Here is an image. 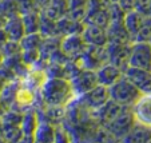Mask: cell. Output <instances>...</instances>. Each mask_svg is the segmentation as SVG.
I'll return each mask as SVG.
<instances>
[{
  "label": "cell",
  "instance_id": "cell-30",
  "mask_svg": "<svg viewBox=\"0 0 151 143\" xmlns=\"http://www.w3.org/2000/svg\"><path fill=\"white\" fill-rule=\"evenodd\" d=\"M42 42H43V36L40 32L26 34L23 37H22V40H20L22 51H23V50H39Z\"/></svg>",
  "mask_w": 151,
  "mask_h": 143
},
{
  "label": "cell",
  "instance_id": "cell-22",
  "mask_svg": "<svg viewBox=\"0 0 151 143\" xmlns=\"http://www.w3.org/2000/svg\"><path fill=\"white\" fill-rule=\"evenodd\" d=\"M84 29V22H76L70 16H63L58 20V31L60 36L70 34H82Z\"/></svg>",
  "mask_w": 151,
  "mask_h": 143
},
{
  "label": "cell",
  "instance_id": "cell-25",
  "mask_svg": "<svg viewBox=\"0 0 151 143\" xmlns=\"http://www.w3.org/2000/svg\"><path fill=\"white\" fill-rule=\"evenodd\" d=\"M68 7H67V0H51L44 8L42 9V12L46 16L51 17L54 20H59L60 17L66 16Z\"/></svg>",
  "mask_w": 151,
  "mask_h": 143
},
{
  "label": "cell",
  "instance_id": "cell-42",
  "mask_svg": "<svg viewBox=\"0 0 151 143\" xmlns=\"http://www.w3.org/2000/svg\"><path fill=\"white\" fill-rule=\"evenodd\" d=\"M6 112V109H4V106L1 104V102H0V118L3 116V114Z\"/></svg>",
  "mask_w": 151,
  "mask_h": 143
},
{
  "label": "cell",
  "instance_id": "cell-24",
  "mask_svg": "<svg viewBox=\"0 0 151 143\" xmlns=\"http://www.w3.org/2000/svg\"><path fill=\"white\" fill-rule=\"evenodd\" d=\"M67 16L76 22H84L88 11V0H67Z\"/></svg>",
  "mask_w": 151,
  "mask_h": 143
},
{
  "label": "cell",
  "instance_id": "cell-19",
  "mask_svg": "<svg viewBox=\"0 0 151 143\" xmlns=\"http://www.w3.org/2000/svg\"><path fill=\"white\" fill-rule=\"evenodd\" d=\"M126 143H148L151 142V126L135 122L132 129L122 139Z\"/></svg>",
  "mask_w": 151,
  "mask_h": 143
},
{
  "label": "cell",
  "instance_id": "cell-5",
  "mask_svg": "<svg viewBox=\"0 0 151 143\" xmlns=\"http://www.w3.org/2000/svg\"><path fill=\"white\" fill-rule=\"evenodd\" d=\"M128 66L151 71V43L132 42Z\"/></svg>",
  "mask_w": 151,
  "mask_h": 143
},
{
  "label": "cell",
  "instance_id": "cell-45",
  "mask_svg": "<svg viewBox=\"0 0 151 143\" xmlns=\"http://www.w3.org/2000/svg\"><path fill=\"white\" fill-rule=\"evenodd\" d=\"M3 59H4V57H3V55H1V52H0V64L3 63Z\"/></svg>",
  "mask_w": 151,
  "mask_h": 143
},
{
  "label": "cell",
  "instance_id": "cell-21",
  "mask_svg": "<svg viewBox=\"0 0 151 143\" xmlns=\"http://www.w3.org/2000/svg\"><path fill=\"white\" fill-rule=\"evenodd\" d=\"M20 84H22V80L20 79H14L7 82L3 86V88L0 90V102L4 106L6 110H9L15 103V96H16V92L19 90Z\"/></svg>",
  "mask_w": 151,
  "mask_h": 143
},
{
  "label": "cell",
  "instance_id": "cell-29",
  "mask_svg": "<svg viewBox=\"0 0 151 143\" xmlns=\"http://www.w3.org/2000/svg\"><path fill=\"white\" fill-rule=\"evenodd\" d=\"M1 135H3L4 142H22L23 140L22 127L15 126V124L1 123Z\"/></svg>",
  "mask_w": 151,
  "mask_h": 143
},
{
  "label": "cell",
  "instance_id": "cell-14",
  "mask_svg": "<svg viewBox=\"0 0 151 143\" xmlns=\"http://www.w3.org/2000/svg\"><path fill=\"white\" fill-rule=\"evenodd\" d=\"M36 91L26 87L24 84H20L19 90L16 92V96H15V103L9 110H16V111L24 112L27 110L32 109L35 104V100H36Z\"/></svg>",
  "mask_w": 151,
  "mask_h": 143
},
{
  "label": "cell",
  "instance_id": "cell-23",
  "mask_svg": "<svg viewBox=\"0 0 151 143\" xmlns=\"http://www.w3.org/2000/svg\"><path fill=\"white\" fill-rule=\"evenodd\" d=\"M146 17L147 16H143L140 12L135 11V9H132V11H130V12H126L123 22H124V26H126V28H127L128 34H130L131 42L134 40L135 35H137L138 31L140 29V27H142Z\"/></svg>",
  "mask_w": 151,
  "mask_h": 143
},
{
  "label": "cell",
  "instance_id": "cell-2",
  "mask_svg": "<svg viewBox=\"0 0 151 143\" xmlns=\"http://www.w3.org/2000/svg\"><path fill=\"white\" fill-rule=\"evenodd\" d=\"M109 92H110V99L124 107H132V104L143 94L124 75L119 80H116L112 86L109 87Z\"/></svg>",
  "mask_w": 151,
  "mask_h": 143
},
{
  "label": "cell",
  "instance_id": "cell-38",
  "mask_svg": "<svg viewBox=\"0 0 151 143\" xmlns=\"http://www.w3.org/2000/svg\"><path fill=\"white\" fill-rule=\"evenodd\" d=\"M116 3L124 12H130L135 8V0H118Z\"/></svg>",
  "mask_w": 151,
  "mask_h": 143
},
{
  "label": "cell",
  "instance_id": "cell-8",
  "mask_svg": "<svg viewBox=\"0 0 151 143\" xmlns=\"http://www.w3.org/2000/svg\"><path fill=\"white\" fill-rule=\"evenodd\" d=\"M71 86L74 88V92L76 96L87 92L98 84V78L96 72L94 70H87V68H80L74 76L70 79Z\"/></svg>",
  "mask_w": 151,
  "mask_h": 143
},
{
  "label": "cell",
  "instance_id": "cell-44",
  "mask_svg": "<svg viewBox=\"0 0 151 143\" xmlns=\"http://www.w3.org/2000/svg\"><path fill=\"white\" fill-rule=\"evenodd\" d=\"M6 83H7L6 80H3V79H1V78H0V90L3 88V86H4V84H6Z\"/></svg>",
  "mask_w": 151,
  "mask_h": 143
},
{
  "label": "cell",
  "instance_id": "cell-34",
  "mask_svg": "<svg viewBox=\"0 0 151 143\" xmlns=\"http://www.w3.org/2000/svg\"><path fill=\"white\" fill-rule=\"evenodd\" d=\"M22 59L29 67H35L40 59L39 50H23L22 51Z\"/></svg>",
  "mask_w": 151,
  "mask_h": 143
},
{
  "label": "cell",
  "instance_id": "cell-1",
  "mask_svg": "<svg viewBox=\"0 0 151 143\" xmlns=\"http://www.w3.org/2000/svg\"><path fill=\"white\" fill-rule=\"evenodd\" d=\"M39 94L44 103L50 106L67 107L76 98L71 82L67 78H48Z\"/></svg>",
  "mask_w": 151,
  "mask_h": 143
},
{
  "label": "cell",
  "instance_id": "cell-35",
  "mask_svg": "<svg viewBox=\"0 0 151 143\" xmlns=\"http://www.w3.org/2000/svg\"><path fill=\"white\" fill-rule=\"evenodd\" d=\"M17 4H19L20 15L27 14V12H32V11H42L35 0H17Z\"/></svg>",
  "mask_w": 151,
  "mask_h": 143
},
{
  "label": "cell",
  "instance_id": "cell-47",
  "mask_svg": "<svg viewBox=\"0 0 151 143\" xmlns=\"http://www.w3.org/2000/svg\"><path fill=\"white\" fill-rule=\"evenodd\" d=\"M150 16H151V14H150Z\"/></svg>",
  "mask_w": 151,
  "mask_h": 143
},
{
  "label": "cell",
  "instance_id": "cell-43",
  "mask_svg": "<svg viewBox=\"0 0 151 143\" xmlns=\"http://www.w3.org/2000/svg\"><path fill=\"white\" fill-rule=\"evenodd\" d=\"M0 142H4L3 135H1V119H0Z\"/></svg>",
  "mask_w": 151,
  "mask_h": 143
},
{
  "label": "cell",
  "instance_id": "cell-15",
  "mask_svg": "<svg viewBox=\"0 0 151 143\" xmlns=\"http://www.w3.org/2000/svg\"><path fill=\"white\" fill-rule=\"evenodd\" d=\"M95 72H96L98 83L103 84V86H106V87L112 86L116 80H119L120 78L123 76V70L114 66V64L110 63V62L102 64Z\"/></svg>",
  "mask_w": 151,
  "mask_h": 143
},
{
  "label": "cell",
  "instance_id": "cell-10",
  "mask_svg": "<svg viewBox=\"0 0 151 143\" xmlns=\"http://www.w3.org/2000/svg\"><path fill=\"white\" fill-rule=\"evenodd\" d=\"M123 75H124L138 90H140L143 94L151 92V71L128 66L127 68L124 70Z\"/></svg>",
  "mask_w": 151,
  "mask_h": 143
},
{
  "label": "cell",
  "instance_id": "cell-13",
  "mask_svg": "<svg viewBox=\"0 0 151 143\" xmlns=\"http://www.w3.org/2000/svg\"><path fill=\"white\" fill-rule=\"evenodd\" d=\"M106 34H107V43H131V37L123 19L110 20L109 26L106 28Z\"/></svg>",
  "mask_w": 151,
  "mask_h": 143
},
{
  "label": "cell",
  "instance_id": "cell-46",
  "mask_svg": "<svg viewBox=\"0 0 151 143\" xmlns=\"http://www.w3.org/2000/svg\"><path fill=\"white\" fill-rule=\"evenodd\" d=\"M111 1H118V0H111Z\"/></svg>",
  "mask_w": 151,
  "mask_h": 143
},
{
  "label": "cell",
  "instance_id": "cell-11",
  "mask_svg": "<svg viewBox=\"0 0 151 143\" xmlns=\"http://www.w3.org/2000/svg\"><path fill=\"white\" fill-rule=\"evenodd\" d=\"M131 110L137 122L151 126V92L142 94V96L132 104Z\"/></svg>",
  "mask_w": 151,
  "mask_h": 143
},
{
  "label": "cell",
  "instance_id": "cell-36",
  "mask_svg": "<svg viewBox=\"0 0 151 143\" xmlns=\"http://www.w3.org/2000/svg\"><path fill=\"white\" fill-rule=\"evenodd\" d=\"M55 142H72L68 130L62 123L55 126Z\"/></svg>",
  "mask_w": 151,
  "mask_h": 143
},
{
  "label": "cell",
  "instance_id": "cell-17",
  "mask_svg": "<svg viewBox=\"0 0 151 143\" xmlns=\"http://www.w3.org/2000/svg\"><path fill=\"white\" fill-rule=\"evenodd\" d=\"M82 36L86 43L91 44V46H106L107 44L106 28L96 26V24L84 23V29L82 32Z\"/></svg>",
  "mask_w": 151,
  "mask_h": 143
},
{
  "label": "cell",
  "instance_id": "cell-28",
  "mask_svg": "<svg viewBox=\"0 0 151 143\" xmlns=\"http://www.w3.org/2000/svg\"><path fill=\"white\" fill-rule=\"evenodd\" d=\"M40 12L42 11H32L22 15V20L24 24L26 34H35L40 29Z\"/></svg>",
  "mask_w": 151,
  "mask_h": 143
},
{
  "label": "cell",
  "instance_id": "cell-33",
  "mask_svg": "<svg viewBox=\"0 0 151 143\" xmlns=\"http://www.w3.org/2000/svg\"><path fill=\"white\" fill-rule=\"evenodd\" d=\"M0 52L3 55V57H8L12 55H17L22 52V46L20 42H15V40H7L6 43L1 46Z\"/></svg>",
  "mask_w": 151,
  "mask_h": 143
},
{
  "label": "cell",
  "instance_id": "cell-7",
  "mask_svg": "<svg viewBox=\"0 0 151 143\" xmlns=\"http://www.w3.org/2000/svg\"><path fill=\"white\" fill-rule=\"evenodd\" d=\"M131 43H107L109 62L123 70V72L128 67L130 54H131Z\"/></svg>",
  "mask_w": 151,
  "mask_h": 143
},
{
  "label": "cell",
  "instance_id": "cell-40",
  "mask_svg": "<svg viewBox=\"0 0 151 143\" xmlns=\"http://www.w3.org/2000/svg\"><path fill=\"white\" fill-rule=\"evenodd\" d=\"M35 1H36V4L39 6V8H40V9H43L44 7L47 6V4L50 3V1H51V0H35Z\"/></svg>",
  "mask_w": 151,
  "mask_h": 143
},
{
  "label": "cell",
  "instance_id": "cell-39",
  "mask_svg": "<svg viewBox=\"0 0 151 143\" xmlns=\"http://www.w3.org/2000/svg\"><path fill=\"white\" fill-rule=\"evenodd\" d=\"M7 40H8V37H7V35H6V32H4V29L1 28V29H0V48H1V46L6 43Z\"/></svg>",
  "mask_w": 151,
  "mask_h": 143
},
{
  "label": "cell",
  "instance_id": "cell-16",
  "mask_svg": "<svg viewBox=\"0 0 151 143\" xmlns=\"http://www.w3.org/2000/svg\"><path fill=\"white\" fill-rule=\"evenodd\" d=\"M37 124H39V116H37V112L34 107L23 112V119L20 123L22 131H23V140L22 142H35L34 135Z\"/></svg>",
  "mask_w": 151,
  "mask_h": 143
},
{
  "label": "cell",
  "instance_id": "cell-37",
  "mask_svg": "<svg viewBox=\"0 0 151 143\" xmlns=\"http://www.w3.org/2000/svg\"><path fill=\"white\" fill-rule=\"evenodd\" d=\"M135 11L140 12L143 16H150L151 0H135Z\"/></svg>",
  "mask_w": 151,
  "mask_h": 143
},
{
  "label": "cell",
  "instance_id": "cell-41",
  "mask_svg": "<svg viewBox=\"0 0 151 143\" xmlns=\"http://www.w3.org/2000/svg\"><path fill=\"white\" fill-rule=\"evenodd\" d=\"M6 22H7V17H4L3 15L0 14V29L4 27V24H6Z\"/></svg>",
  "mask_w": 151,
  "mask_h": 143
},
{
  "label": "cell",
  "instance_id": "cell-3",
  "mask_svg": "<svg viewBox=\"0 0 151 143\" xmlns=\"http://www.w3.org/2000/svg\"><path fill=\"white\" fill-rule=\"evenodd\" d=\"M75 62L79 64L80 68L96 71L102 64L109 62L107 44L106 46H91V44H87L84 51L82 52V55Z\"/></svg>",
  "mask_w": 151,
  "mask_h": 143
},
{
  "label": "cell",
  "instance_id": "cell-26",
  "mask_svg": "<svg viewBox=\"0 0 151 143\" xmlns=\"http://www.w3.org/2000/svg\"><path fill=\"white\" fill-rule=\"evenodd\" d=\"M35 142L39 143H51L55 142V126L44 120H39V124L36 127V131L34 135Z\"/></svg>",
  "mask_w": 151,
  "mask_h": 143
},
{
  "label": "cell",
  "instance_id": "cell-32",
  "mask_svg": "<svg viewBox=\"0 0 151 143\" xmlns=\"http://www.w3.org/2000/svg\"><path fill=\"white\" fill-rule=\"evenodd\" d=\"M132 42H146V43H151V16H147L143 22L140 29L138 34L135 35Z\"/></svg>",
  "mask_w": 151,
  "mask_h": 143
},
{
  "label": "cell",
  "instance_id": "cell-18",
  "mask_svg": "<svg viewBox=\"0 0 151 143\" xmlns=\"http://www.w3.org/2000/svg\"><path fill=\"white\" fill-rule=\"evenodd\" d=\"M47 79H48V76H47V72L44 68H40V67H31L29 71L27 72L26 76L20 80H22V84H24L26 87L39 92L40 90H42L43 84L46 83Z\"/></svg>",
  "mask_w": 151,
  "mask_h": 143
},
{
  "label": "cell",
  "instance_id": "cell-12",
  "mask_svg": "<svg viewBox=\"0 0 151 143\" xmlns=\"http://www.w3.org/2000/svg\"><path fill=\"white\" fill-rule=\"evenodd\" d=\"M124 109V106H120L116 102L110 99L109 102H106L102 107H99L98 110L94 111V118L96 120V123L99 126H107L112 119L118 116L120 114V111Z\"/></svg>",
  "mask_w": 151,
  "mask_h": 143
},
{
  "label": "cell",
  "instance_id": "cell-9",
  "mask_svg": "<svg viewBox=\"0 0 151 143\" xmlns=\"http://www.w3.org/2000/svg\"><path fill=\"white\" fill-rule=\"evenodd\" d=\"M86 46L87 43L84 42L82 34H70L66 36H62L60 48L71 60H76L84 51Z\"/></svg>",
  "mask_w": 151,
  "mask_h": 143
},
{
  "label": "cell",
  "instance_id": "cell-6",
  "mask_svg": "<svg viewBox=\"0 0 151 143\" xmlns=\"http://www.w3.org/2000/svg\"><path fill=\"white\" fill-rule=\"evenodd\" d=\"M78 99L82 102L84 106H87L90 110L95 111L99 107H102L106 102L110 100V92H109V87L103 86V84L98 83L95 87H92L91 90H88L87 92L79 95Z\"/></svg>",
  "mask_w": 151,
  "mask_h": 143
},
{
  "label": "cell",
  "instance_id": "cell-27",
  "mask_svg": "<svg viewBox=\"0 0 151 143\" xmlns=\"http://www.w3.org/2000/svg\"><path fill=\"white\" fill-rule=\"evenodd\" d=\"M39 32L42 34L43 37L47 36H60L58 31V20H54L51 17L40 12V29Z\"/></svg>",
  "mask_w": 151,
  "mask_h": 143
},
{
  "label": "cell",
  "instance_id": "cell-20",
  "mask_svg": "<svg viewBox=\"0 0 151 143\" xmlns=\"http://www.w3.org/2000/svg\"><path fill=\"white\" fill-rule=\"evenodd\" d=\"M3 29L6 32L7 37H8V40L20 42L22 37L26 35V29H24V24H23V20H22V15L8 17Z\"/></svg>",
  "mask_w": 151,
  "mask_h": 143
},
{
  "label": "cell",
  "instance_id": "cell-4",
  "mask_svg": "<svg viewBox=\"0 0 151 143\" xmlns=\"http://www.w3.org/2000/svg\"><path fill=\"white\" fill-rule=\"evenodd\" d=\"M135 122L137 120H135V116L132 114L131 107H124L115 119H112L107 126H104V129L116 139V142L118 140L122 142V139L132 129Z\"/></svg>",
  "mask_w": 151,
  "mask_h": 143
},
{
  "label": "cell",
  "instance_id": "cell-31",
  "mask_svg": "<svg viewBox=\"0 0 151 143\" xmlns=\"http://www.w3.org/2000/svg\"><path fill=\"white\" fill-rule=\"evenodd\" d=\"M0 14L7 19L20 15L17 0H0Z\"/></svg>",
  "mask_w": 151,
  "mask_h": 143
}]
</instances>
